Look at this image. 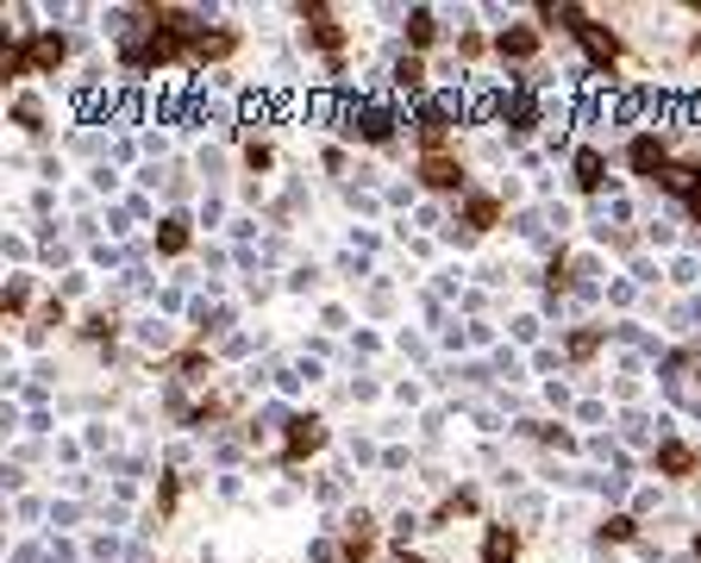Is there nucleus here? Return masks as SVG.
<instances>
[{"mask_svg":"<svg viewBox=\"0 0 701 563\" xmlns=\"http://www.w3.org/2000/svg\"><path fill=\"white\" fill-rule=\"evenodd\" d=\"M245 170H251V175H270V170H276V144L251 138V144H245Z\"/></svg>","mask_w":701,"mask_h":563,"instance_id":"obj_31","label":"nucleus"},{"mask_svg":"<svg viewBox=\"0 0 701 563\" xmlns=\"http://www.w3.org/2000/svg\"><path fill=\"white\" fill-rule=\"evenodd\" d=\"M526 439H539V445H558V451H570V445H576V439H570V432L564 426H539V420H526Z\"/></svg>","mask_w":701,"mask_h":563,"instance_id":"obj_33","label":"nucleus"},{"mask_svg":"<svg viewBox=\"0 0 701 563\" xmlns=\"http://www.w3.org/2000/svg\"><path fill=\"white\" fill-rule=\"evenodd\" d=\"M464 113L451 95H439V100H427L420 107V126H413V144H420V156H439V151H451V119Z\"/></svg>","mask_w":701,"mask_h":563,"instance_id":"obj_8","label":"nucleus"},{"mask_svg":"<svg viewBox=\"0 0 701 563\" xmlns=\"http://www.w3.org/2000/svg\"><path fill=\"white\" fill-rule=\"evenodd\" d=\"M401 39H408L413 57H427L432 44L445 39V25H439V13H432V7H408V13H401Z\"/></svg>","mask_w":701,"mask_h":563,"instance_id":"obj_16","label":"nucleus"},{"mask_svg":"<svg viewBox=\"0 0 701 563\" xmlns=\"http://www.w3.org/2000/svg\"><path fill=\"white\" fill-rule=\"evenodd\" d=\"M457 520H483V488H476V483L445 488V501L427 513V532H451Z\"/></svg>","mask_w":701,"mask_h":563,"instance_id":"obj_12","label":"nucleus"},{"mask_svg":"<svg viewBox=\"0 0 701 563\" xmlns=\"http://www.w3.org/2000/svg\"><path fill=\"white\" fill-rule=\"evenodd\" d=\"M338 539H345L350 563H370L376 551H382V526H376V513H370V507H350L345 520H338Z\"/></svg>","mask_w":701,"mask_h":563,"instance_id":"obj_13","label":"nucleus"},{"mask_svg":"<svg viewBox=\"0 0 701 563\" xmlns=\"http://www.w3.org/2000/svg\"><path fill=\"white\" fill-rule=\"evenodd\" d=\"M570 182H576V195H602V188H614V175H607V151L583 144V151L570 156Z\"/></svg>","mask_w":701,"mask_h":563,"instance_id":"obj_15","label":"nucleus"},{"mask_svg":"<svg viewBox=\"0 0 701 563\" xmlns=\"http://www.w3.org/2000/svg\"><path fill=\"white\" fill-rule=\"evenodd\" d=\"M502 219H507V207H502V195H488V188H470V195L457 201V226H464L457 238H488Z\"/></svg>","mask_w":701,"mask_h":563,"instance_id":"obj_10","label":"nucleus"},{"mask_svg":"<svg viewBox=\"0 0 701 563\" xmlns=\"http://www.w3.org/2000/svg\"><path fill=\"white\" fill-rule=\"evenodd\" d=\"M389 82L401 88V95H427V57H413V51H401L389 69Z\"/></svg>","mask_w":701,"mask_h":563,"instance_id":"obj_24","label":"nucleus"},{"mask_svg":"<svg viewBox=\"0 0 701 563\" xmlns=\"http://www.w3.org/2000/svg\"><path fill=\"white\" fill-rule=\"evenodd\" d=\"M689 557H695V563H701V532H695V539H689Z\"/></svg>","mask_w":701,"mask_h":563,"instance_id":"obj_36","label":"nucleus"},{"mask_svg":"<svg viewBox=\"0 0 701 563\" xmlns=\"http://www.w3.org/2000/svg\"><path fill=\"white\" fill-rule=\"evenodd\" d=\"M539 44H546L539 25H502V32H495V57L502 63H532L539 57Z\"/></svg>","mask_w":701,"mask_h":563,"instance_id":"obj_17","label":"nucleus"},{"mask_svg":"<svg viewBox=\"0 0 701 563\" xmlns=\"http://www.w3.org/2000/svg\"><path fill=\"white\" fill-rule=\"evenodd\" d=\"M526 557V532L507 520H483V539H476V563H520Z\"/></svg>","mask_w":701,"mask_h":563,"instance_id":"obj_14","label":"nucleus"},{"mask_svg":"<svg viewBox=\"0 0 701 563\" xmlns=\"http://www.w3.org/2000/svg\"><path fill=\"white\" fill-rule=\"evenodd\" d=\"M233 413H238V401H233V394H201V401H195V413H188V432H214L219 420H233Z\"/></svg>","mask_w":701,"mask_h":563,"instance_id":"obj_22","label":"nucleus"},{"mask_svg":"<svg viewBox=\"0 0 701 563\" xmlns=\"http://www.w3.org/2000/svg\"><path fill=\"white\" fill-rule=\"evenodd\" d=\"M332 445V426L320 420V413H282V464H308V457H320V451Z\"/></svg>","mask_w":701,"mask_h":563,"instance_id":"obj_3","label":"nucleus"},{"mask_svg":"<svg viewBox=\"0 0 701 563\" xmlns=\"http://www.w3.org/2000/svg\"><path fill=\"white\" fill-rule=\"evenodd\" d=\"M682 214H689V226H701V182L682 195Z\"/></svg>","mask_w":701,"mask_h":563,"instance_id":"obj_35","label":"nucleus"},{"mask_svg":"<svg viewBox=\"0 0 701 563\" xmlns=\"http://www.w3.org/2000/svg\"><path fill=\"white\" fill-rule=\"evenodd\" d=\"M621 163H626V175H639V182H658V175L670 170V163H677V156H670V138L645 126V132H633V138H626Z\"/></svg>","mask_w":701,"mask_h":563,"instance_id":"obj_6","label":"nucleus"},{"mask_svg":"<svg viewBox=\"0 0 701 563\" xmlns=\"http://www.w3.org/2000/svg\"><path fill=\"white\" fill-rule=\"evenodd\" d=\"M294 20H301V44L326 57L332 76H345V13H338V7H320V0H301Z\"/></svg>","mask_w":701,"mask_h":563,"instance_id":"obj_2","label":"nucleus"},{"mask_svg":"<svg viewBox=\"0 0 701 563\" xmlns=\"http://www.w3.org/2000/svg\"><path fill=\"white\" fill-rule=\"evenodd\" d=\"M413 182L427 188V195H445V201H464L470 195V163L457 151H439V156H420L413 163Z\"/></svg>","mask_w":701,"mask_h":563,"instance_id":"obj_4","label":"nucleus"},{"mask_svg":"<svg viewBox=\"0 0 701 563\" xmlns=\"http://www.w3.org/2000/svg\"><path fill=\"white\" fill-rule=\"evenodd\" d=\"M32 301H39V275H7V289H0V313L20 326V320H32Z\"/></svg>","mask_w":701,"mask_h":563,"instance_id":"obj_19","label":"nucleus"},{"mask_svg":"<svg viewBox=\"0 0 701 563\" xmlns=\"http://www.w3.org/2000/svg\"><path fill=\"white\" fill-rule=\"evenodd\" d=\"M170 376H175V382H214V357H207V350H195V345L175 350V357H170Z\"/></svg>","mask_w":701,"mask_h":563,"instance_id":"obj_23","label":"nucleus"},{"mask_svg":"<svg viewBox=\"0 0 701 563\" xmlns=\"http://www.w3.org/2000/svg\"><path fill=\"white\" fill-rule=\"evenodd\" d=\"M395 563H432V557H420V551H408V557H395Z\"/></svg>","mask_w":701,"mask_h":563,"instance_id":"obj_37","label":"nucleus"},{"mask_svg":"<svg viewBox=\"0 0 701 563\" xmlns=\"http://www.w3.org/2000/svg\"><path fill=\"white\" fill-rule=\"evenodd\" d=\"M651 469H658L664 483H695L701 476V445H689V439H677V432H664L658 451H651Z\"/></svg>","mask_w":701,"mask_h":563,"instance_id":"obj_9","label":"nucleus"},{"mask_svg":"<svg viewBox=\"0 0 701 563\" xmlns=\"http://www.w3.org/2000/svg\"><path fill=\"white\" fill-rule=\"evenodd\" d=\"M13 126H20L25 138H44V100L39 95H20V100H13Z\"/></svg>","mask_w":701,"mask_h":563,"instance_id":"obj_28","label":"nucleus"},{"mask_svg":"<svg viewBox=\"0 0 701 563\" xmlns=\"http://www.w3.org/2000/svg\"><path fill=\"white\" fill-rule=\"evenodd\" d=\"M63 63H69V39H63L57 25H39V32H20V39L7 44V82H32V76H57Z\"/></svg>","mask_w":701,"mask_h":563,"instance_id":"obj_1","label":"nucleus"},{"mask_svg":"<svg viewBox=\"0 0 701 563\" xmlns=\"http://www.w3.org/2000/svg\"><path fill=\"white\" fill-rule=\"evenodd\" d=\"M488 51H495V39H483V32H470V25H457V57H488Z\"/></svg>","mask_w":701,"mask_h":563,"instance_id":"obj_32","label":"nucleus"},{"mask_svg":"<svg viewBox=\"0 0 701 563\" xmlns=\"http://www.w3.org/2000/svg\"><path fill=\"white\" fill-rule=\"evenodd\" d=\"M76 338H82V345H100V350H107V345H114V338H119V320H114V313H107V307H95V313H82V326H76Z\"/></svg>","mask_w":701,"mask_h":563,"instance_id":"obj_25","label":"nucleus"},{"mask_svg":"<svg viewBox=\"0 0 701 563\" xmlns=\"http://www.w3.org/2000/svg\"><path fill=\"white\" fill-rule=\"evenodd\" d=\"M245 51V32L238 25H207L195 44H188V69H214V63H233Z\"/></svg>","mask_w":701,"mask_h":563,"instance_id":"obj_11","label":"nucleus"},{"mask_svg":"<svg viewBox=\"0 0 701 563\" xmlns=\"http://www.w3.org/2000/svg\"><path fill=\"white\" fill-rule=\"evenodd\" d=\"M576 44H583V57L595 76H621V63H626V39H621V25H607V20H589L583 32H576Z\"/></svg>","mask_w":701,"mask_h":563,"instance_id":"obj_5","label":"nucleus"},{"mask_svg":"<svg viewBox=\"0 0 701 563\" xmlns=\"http://www.w3.org/2000/svg\"><path fill=\"white\" fill-rule=\"evenodd\" d=\"M495 113L514 126V138H526V132H539V119H546V107H539V95H526V88H514V95H502L495 100Z\"/></svg>","mask_w":701,"mask_h":563,"instance_id":"obj_18","label":"nucleus"},{"mask_svg":"<svg viewBox=\"0 0 701 563\" xmlns=\"http://www.w3.org/2000/svg\"><path fill=\"white\" fill-rule=\"evenodd\" d=\"M195 251V226L182 214H163L157 219V257H188Z\"/></svg>","mask_w":701,"mask_h":563,"instance_id":"obj_21","label":"nucleus"},{"mask_svg":"<svg viewBox=\"0 0 701 563\" xmlns=\"http://www.w3.org/2000/svg\"><path fill=\"white\" fill-rule=\"evenodd\" d=\"M51 326H69V307H63V301H44V307H39V320L25 326V338H44Z\"/></svg>","mask_w":701,"mask_h":563,"instance_id":"obj_30","label":"nucleus"},{"mask_svg":"<svg viewBox=\"0 0 701 563\" xmlns=\"http://www.w3.org/2000/svg\"><path fill=\"white\" fill-rule=\"evenodd\" d=\"M420 526H427L420 513H395V520H389V551H395V557H408V551H413V532H420Z\"/></svg>","mask_w":701,"mask_h":563,"instance_id":"obj_29","label":"nucleus"},{"mask_svg":"<svg viewBox=\"0 0 701 563\" xmlns=\"http://www.w3.org/2000/svg\"><path fill=\"white\" fill-rule=\"evenodd\" d=\"M645 532H639V513H607L602 520V532H595V544H639Z\"/></svg>","mask_w":701,"mask_h":563,"instance_id":"obj_26","label":"nucleus"},{"mask_svg":"<svg viewBox=\"0 0 701 563\" xmlns=\"http://www.w3.org/2000/svg\"><path fill=\"white\" fill-rule=\"evenodd\" d=\"M308 557L313 563H350V551H345V539H313Z\"/></svg>","mask_w":701,"mask_h":563,"instance_id":"obj_34","label":"nucleus"},{"mask_svg":"<svg viewBox=\"0 0 701 563\" xmlns=\"http://www.w3.org/2000/svg\"><path fill=\"white\" fill-rule=\"evenodd\" d=\"M602 345H607V326H595V320H589V326H570V332H564V357H570L576 369L595 364V357H602Z\"/></svg>","mask_w":701,"mask_h":563,"instance_id":"obj_20","label":"nucleus"},{"mask_svg":"<svg viewBox=\"0 0 701 563\" xmlns=\"http://www.w3.org/2000/svg\"><path fill=\"white\" fill-rule=\"evenodd\" d=\"M345 132L357 138V144H370V151H389L395 132H401V119H395V107H382V100H364V107L345 113Z\"/></svg>","mask_w":701,"mask_h":563,"instance_id":"obj_7","label":"nucleus"},{"mask_svg":"<svg viewBox=\"0 0 701 563\" xmlns=\"http://www.w3.org/2000/svg\"><path fill=\"white\" fill-rule=\"evenodd\" d=\"M175 507H182V476H175V469H163V476H157V507H151V520H157V526L175 520Z\"/></svg>","mask_w":701,"mask_h":563,"instance_id":"obj_27","label":"nucleus"}]
</instances>
